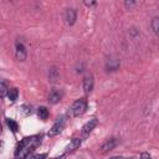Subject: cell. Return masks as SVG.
I'll return each instance as SVG.
<instances>
[{
  "label": "cell",
  "instance_id": "cell-1",
  "mask_svg": "<svg viewBox=\"0 0 159 159\" xmlns=\"http://www.w3.org/2000/svg\"><path fill=\"white\" fill-rule=\"evenodd\" d=\"M41 143V135H32L24 138L22 142L17 145L15 159H29L30 154L35 150V148Z\"/></svg>",
  "mask_w": 159,
  "mask_h": 159
},
{
  "label": "cell",
  "instance_id": "cell-2",
  "mask_svg": "<svg viewBox=\"0 0 159 159\" xmlns=\"http://www.w3.org/2000/svg\"><path fill=\"white\" fill-rule=\"evenodd\" d=\"M87 109V99L86 98H80L73 102L71 106V113L73 117H80L82 116Z\"/></svg>",
  "mask_w": 159,
  "mask_h": 159
},
{
  "label": "cell",
  "instance_id": "cell-3",
  "mask_svg": "<svg viewBox=\"0 0 159 159\" xmlns=\"http://www.w3.org/2000/svg\"><path fill=\"white\" fill-rule=\"evenodd\" d=\"M26 56H27V52H26V47H25L24 42L16 41V43H15V57H16V60L22 62V61L26 60Z\"/></svg>",
  "mask_w": 159,
  "mask_h": 159
},
{
  "label": "cell",
  "instance_id": "cell-4",
  "mask_svg": "<svg viewBox=\"0 0 159 159\" xmlns=\"http://www.w3.org/2000/svg\"><path fill=\"white\" fill-rule=\"evenodd\" d=\"M63 128H65V118L61 117V118H58V119L53 123V125L50 128V130H48V137H55V135L60 134Z\"/></svg>",
  "mask_w": 159,
  "mask_h": 159
},
{
  "label": "cell",
  "instance_id": "cell-5",
  "mask_svg": "<svg viewBox=\"0 0 159 159\" xmlns=\"http://www.w3.org/2000/svg\"><path fill=\"white\" fill-rule=\"evenodd\" d=\"M117 144H118V139H117V138H111V139L106 140V142L101 145V153H102V154H106V153L111 152L112 149H114V148L117 147Z\"/></svg>",
  "mask_w": 159,
  "mask_h": 159
},
{
  "label": "cell",
  "instance_id": "cell-6",
  "mask_svg": "<svg viewBox=\"0 0 159 159\" xmlns=\"http://www.w3.org/2000/svg\"><path fill=\"white\" fill-rule=\"evenodd\" d=\"M76 19H77V11L75 9H72V7L66 9V11H65V21H66V24L68 26H72L75 24Z\"/></svg>",
  "mask_w": 159,
  "mask_h": 159
},
{
  "label": "cell",
  "instance_id": "cell-7",
  "mask_svg": "<svg viewBox=\"0 0 159 159\" xmlns=\"http://www.w3.org/2000/svg\"><path fill=\"white\" fill-rule=\"evenodd\" d=\"M82 87H83V89H84L86 93H91L92 92V89L94 87V78H93L92 75L84 76L83 81H82Z\"/></svg>",
  "mask_w": 159,
  "mask_h": 159
},
{
  "label": "cell",
  "instance_id": "cell-8",
  "mask_svg": "<svg viewBox=\"0 0 159 159\" xmlns=\"http://www.w3.org/2000/svg\"><path fill=\"white\" fill-rule=\"evenodd\" d=\"M119 65H120V61L117 57H109V58L106 60V68L109 72L117 71L119 68Z\"/></svg>",
  "mask_w": 159,
  "mask_h": 159
},
{
  "label": "cell",
  "instance_id": "cell-9",
  "mask_svg": "<svg viewBox=\"0 0 159 159\" xmlns=\"http://www.w3.org/2000/svg\"><path fill=\"white\" fill-rule=\"evenodd\" d=\"M61 98H62L61 91H58V89H56V88L51 89V92H50V94H48V102H50V103L56 104V103H58V102L61 101Z\"/></svg>",
  "mask_w": 159,
  "mask_h": 159
},
{
  "label": "cell",
  "instance_id": "cell-10",
  "mask_svg": "<svg viewBox=\"0 0 159 159\" xmlns=\"http://www.w3.org/2000/svg\"><path fill=\"white\" fill-rule=\"evenodd\" d=\"M97 123H98V122H97V119H96V118L89 119V122H87V123L82 127V134H83V135H87L88 133H91V132H92V129L97 125Z\"/></svg>",
  "mask_w": 159,
  "mask_h": 159
},
{
  "label": "cell",
  "instance_id": "cell-11",
  "mask_svg": "<svg viewBox=\"0 0 159 159\" xmlns=\"http://www.w3.org/2000/svg\"><path fill=\"white\" fill-rule=\"evenodd\" d=\"M80 145H81V139H80V138H73V139L70 142V144L66 147V153H72V152H75L76 149L80 148Z\"/></svg>",
  "mask_w": 159,
  "mask_h": 159
},
{
  "label": "cell",
  "instance_id": "cell-12",
  "mask_svg": "<svg viewBox=\"0 0 159 159\" xmlns=\"http://www.w3.org/2000/svg\"><path fill=\"white\" fill-rule=\"evenodd\" d=\"M58 77H60V72H58L57 67H56V66H52V67L48 70V81H50L51 83H55V82H57Z\"/></svg>",
  "mask_w": 159,
  "mask_h": 159
},
{
  "label": "cell",
  "instance_id": "cell-13",
  "mask_svg": "<svg viewBox=\"0 0 159 159\" xmlns=\"http://www.w3.org/2000/svg\"><path fill=\"white\" fill-rule=\"evenodd\" d=\"M37 116H39V118L40 119H42V120H46L47 118H48V116H50V112H48V109L46 108V107H39L37 108Z\"/></svg>",
  "mask_w": 159,
  "mask_h": 159
},
{
  "label": "cell",
  "instance_id": "cell-14",
  "mask_svg": "<svg viewBox=\"0 0 159 159\" xmlns=\"http://www.w3.org/2000/svg\"><path fill=\"white\" fill-rule=\"evenodd\" d=\"M150 26H152L153 32L159 37V16H155V17H153V19H152Z\"/></svg>",
  "mask_w": 159,
  "mask_h": 159
},
{
  "label": "cell",
  "instance_id": "cell-15",
  "mask_svg": "<svg viewBox=\"0 0 159 159\" xmlns=\"http://www.w3.org/2000/svg\"><path fill=\"white\" fill-rule=\"evenodd\" d=\"M7 97H9V99H10L11 102H15V101L17 99V97H19V89H17L16 87L10 88V89H9V93H7Z\"/></svg>",
  "mask_w": 159,
  "mask_h": 159
},
{
  "label": "cell",
  "instance_id": "cell-16",
  "mask_svg": "<svg viewBox=\"0 0 159 159\" xmlns=\"http://www.w3.org/2000/svg\"><path fill=\"white\" fill-rule=\"evenodd\" d=\"M6 123H7V127L10 128V130H12L14 133H16L17 132V129H19V124L14 120V119H6Z\"/></svg>",
  "mask_w": 159,
  "mask_h": 159
},
{
  "label": "cell",
  "instance_id": "cell-17",
  "mask_svg": "<svg viewBox=\"0 0 159 159\" xmlns=\"http://www.w3.org/2000/svg\"><path fill=\"white\" fill-rule=\"evenodd\" d=\"M21 112L25 114V116H29L32 113V107L30 104H22L21 106Z\"/></svg>",
  "mask_w": 159,
  "mask_h": 159
},
{
  "label": "cell",
  "instance_id": "cell-18",
  "mask_svg": "<svg viewBox=\"0 0 159 159\" xmlns=\"http://www.w3.org/2000/svg\"><path fill=\"white\" fill-rule=\"evenodd\" d=\"M9 89H10V88H7L6 81L2 80V81H1V97H2V98L6 96V93H9Z\"/></svg>",
  "mask_w": 159,
  "mask_h": 159
},
{
  "label": "cell",
  "instance_id": "cell-19",
  "mask_svg": "<svg viewBox=\"0 0 159 159\" xmlns=\"http://www.w3.org/2000/svg\"><path fill=\"white\" fill-rule=\"evenodd\" d=\"M135 5H137L135 1H125V2H124V6H125V7H129V9L133 7V6H135Z\"/></svg>",
  "mask_w": 159,
  "mask_h": 159
},
{
  "label": "cell",
  "instance_id": "cell-20",
  "mask_svg": "<svg viewBox=\"0 0 159 159\" xmlns=\"http://www.w3.org/2000/svg\"><path fill=\"white\" fill-rule=\"evenodd\" d=\"M46 153H43V154H39V155H35V157H32V158H30V159H45L46 158Z\"/></svg>",
  "mask_w": 159,
  "mask_h": 159
},
{
  "label": "cell",
  "instance_id": "cell-21",
  "mask_svg": "<svg viewBox=\"0 0 159 159\" xmlns=\"http://www.w3.org/2000/svg\"><path fill=\"white\" fill-rule=\"evenodd\" d=\"M139 159H152V158H150V155L148 153H142V155H140Z\"/></svg>",
  "mask_w": 159,
  "mask_h": 159
},
{
  "label": "cell",
  "instance_id": "cell-22",
  "mask_svg": "<svg viewBox=\"0 0 159 159\" xmlns=\"http://www.w3.org/2000/svg\"><path fill=\"white\" fill-rule=\"evenodd\" d=\"M84 5L86 6H93V5H96V1H84Z\"/></svg>",
  "mask_w": 159,
  "mask_h": 159
},
{
  "label": "cell",
  "instance_id": "cell-23",
  "mask_svg": "<svg viewBox=\"0 0 159 159\" xmlns=\"http://www.w3.org/2000/svg\"><path fill=\"white\" fill-rule=\"evenodd\" d=\"M111 159H123V158H120V157H114V158H111Z\"/></svg>",
  "mask_w": 159,
  "mask_h": 159
}]
</instances>
